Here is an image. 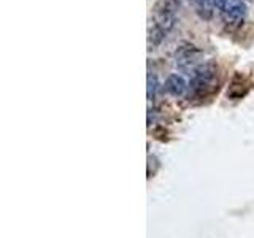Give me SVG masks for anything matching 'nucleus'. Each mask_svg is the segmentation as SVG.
<instances>
[{"label":"nucleus","mask_w":254,"mask_h":238,"mask_svg":"<svg viewBox=\"0 0 254 238\" xmlns=\"http://www.w3.org/2000/svg\"><path fill=\"white\" fill-rule=\"evenodd\" d=\"M224 14V21L227 22H235V24H240L245 19V16L248 14V5H246L245 0H227L226 6L222 10Z\"/></svg>","instance_id":"7ed1b4c3"},{"label":"nucleus","mask_w":254,"mask_h":238,"mask_svg":"<svg viewBox=\"0 0 254 238\" xmlns=\"http://www.w3.org/2000/svg\"><path fill=\"white\" fill-rule=\"evenodd\" d=\"M213 2V5H214V8H218V10H224V6H226V3H227V0H212Z\"/></svg>","instance_id":"1a4fd4ad"},{"label":"nucleus","mask_w":254,"mask_h":238,"mask_svg":"<svg viewBox=\"0 0 254 238\" xmlns=\"http://www.w3.org/2000/svg\"><path fill=\"white\" fill-rule=\"evenodd\" d=\"M189 2L192 3L194 10H196V13L199 14L202 19L210 21L213 18V8H214V5H213L212 0H189Z\"/></svg>","instance_id":"39448f33"},{"label":"nucleus","mask_w":254,"mask_h":238,"mask_svg":"<svg viewBox=\"0 0 254 238\" xmlns=\"http://www.w3.org/2000/svg\"><path fill=\"white\" fill-rule=\"evenodd\" d=\"M158 86H159V83H158V76L149 73V75H148V100H149V102L154 100V97H156V91H158Z\"/></svg>","instance_id":"6e6552de"},{"label":"nucleus","mask_w":254,"mask_h":238,"mask_svg":"<svg viewBox=\"0 0 254 238\" xmlns=\"http://www.w3.org/2000/svg\"><path fill=\"white\" fill-rule=\"evenodd\" d=\"M186 88H188V84H186L184 78L181 75H176V73H171L169 75V78L166 80V89L169 94L175 95V97H181L184 95L186 92Z\"/></svg>","instance_id":"20e7f679"},{"label":"nucleus","mask_w":254,"mask_h":238,"mask_svg":"<svg viewBox=\"0 0 254 238\" xmlns=\"http://www.w3.org/2000/svg\"><path fill=\"white\" fill-rule=\"evenodd\" d=\"M166 32L159 27V26H156L154 22H153V26H149L148 29V45L149 46H158L162 43V40L166 38Z\"/></svg>","instance_id":"0eeeda50"},{"label":"nucleus","mask_w":254,"mask_h":238,"mask_svg":"<svg viewBox=\"0 0 254 238\" xmlns=\"http://www.w3.org/2000/svg\"><path fill=\"white\" fill-rule=\"evenodd\" d=\"M180 8V0H159L154 5L153 13L154 14H176Z\"/></svg>","instance_id":"423d86ee"},{"label":"nucleus","mask_w":254,"mask_h":238,"mask_svg":"<svg viewBox=\"0 0 254 238\" xmlns=\"http://www.w3.org/2000/svg\"><path fill=\"white\" fill-rule=\"evenodd\" d=\"M202 51L192 43H181L175 51V65L180 70H196L197 64L200 62Z\"/></svg>","instance_id":"f257e3e1"},{"label":"nucleus","mask_w":254,"mask_h":238,"mask_svg":"<svg viewBox=\"0 0 254 238\" xmlns=\"http://www.w3.org/2000/svg\"><path fill=\"white\" fill-rule=\"evenodd\" d=\"M216 73H218V65L213 62H207L199 65L196 70H194V75L191 78L189 86L194 92L197 94H202L208 86H212V83L216 78Z\"/></svg>","instance_id":"f03ea898"}]
</instances>
